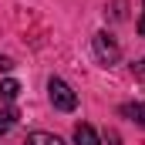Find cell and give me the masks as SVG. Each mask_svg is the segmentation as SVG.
<instances>
[{
  "instance_id": "3957f363",
  "label": "cell",
  "mask_w": 145,
  "mask_h": 145,
  "mask_svg": "<svg viewBox=\"0 0 145 145\" xmlns=\"http://www.w3.org/2000/svg\"><path fill=\"white\" fill-rule=\"evenodd\" d=\"M74 145H101V142H98V132L81 121V125L74 128Z\"/></svg>"
},
{
  "instance_id": "8fae6325",
  "label": "cell",
  "mask_w": 145,
  "mask_h": 145,
  "mask_svg": "<svg viewBox=\"0 0 145 145\" xmlns=\"http://www.w3.org/2000/svg\"><path fill=\"white\" fill-rule=\"evenodd\" d=\"M138 34L145 37V14H142V20H138Z\"/></svg>"
},
{
  "instance_id": "52a82bcc",
  "label": "cell",
  "mask_w": 145,
  "mask_h": 145,
  "mask_svg": "<svg viewBox=\"0 0 145 145\" xmlns=\"http://www.w3.org/2000/svg\"><path fill=\"white\" fill-rule=\"evenodd\" d=\"M14 121H17V111H0V135H3Z\"/></svg>"
},
{
  "instance_id": "9c48e42d",
  "label": "cell",
  "mask_w": 145,
  "mask_h": 145,
  "mask_svg": "<svg viewBox=\"0 0 145 145\" xmlns=\"http://www.w3.org/2000/svg\"><path fill=\"white\" fill-rule=\"evenodd\" d=\"M132 74H135V78H142V81H145V57L138 61V64H132Z\"/></svg>"
},
{
  "instance_id": "ba28073f",
  "label": "cell",
  "mask_w": 145,
  "mask_h": 145,
  "mask_svg": "<svg viewBox=\"0 0 145 145\" xmlns=\"http://www.w3.org/2000/svg\"><path fill=\"white\" fill-rule=\"evenodd\" d=\"M111 17H115V20L125 17V0H115V3H111Z\"/></svg>"
},
{
  "instance_id": "7a4b0ae2",
  "label": "cell",
  "mask_w": 145,
  "mask_h": 145,
  "mask_svg": "<svg viewBox=\"0 0 145 145\" xmlns=\"http://www.w3.org/2000/svg\"><path fill=\"white\" fill-rule=\"evenodd\" d=\"M95 54H98L101 64H115V61L121 57V47H118V44L101 31V34H95Z\"/></svg>"
},
{
  "instance_id": "6da1fadb",
  "label": "cell",
  "mask_w": 145,
  "mask_h": 145,
  "mask_svg": "<svg viewBox=\"0 0 145 145\" xmlns=\"http://www.w3.org/2000/svg\"><path fill=\"white\" fill-rule=\"evenodd\" d=\"M47 91H51V105H54L57 111H74V108H78V95L71 91L68 81L51 78V81H47Z\"/></svg>"
},
{
  "instance_id": "8992f818",
  "label": "cell",
  "mask_w": 145,
  "mask_h": 145,
  "mask_svg": "<svg viewBox=\"0 0 145 145\" xmlns=\"http://www.w3.org/2000/svg\"><path fill=\"white\" fill-rule=\"evenodd\" d=\"M17 95H20V84H17L14 78H7V81H0V98H3V101H14Z\"/></svg>"
},
{
  "instance_id": "30bf717a",
  "label": "cell",
  "mask_w": 145,
  "mask_h": 145,
  "mask_svg": "<svg viewBox=\"0 0 145 145\" xmlns=\"http://www.w3.org/2000/svg\"><path fill=\"white\" fill-rule=\"evenodd\" d=\"M10 68H14V61L10 57H0V71H10Z\"/></svg>"
},
{
  "instance_id": "277c9868",
  "label": "cell",
  "mask_w": 145,
  "mask_h": 145,
  "mask_svg": "<svg viewBox=\"0 0 145 145\" xmlns=\"http://www.w3.org/2000/svg\"><path fill=\"white\" fill-rule=\"evenodd\" d=\"M24 145H64V142H61L57 135H51V132H31Z\"/></svg>"
},
{
  "instance_id": "5b68a950",
  "label": "cell",
  "mask_w": 145,
  "mask_h": 145,
  "mask_svg": "<svg viewBox=\"0 0 145 145\" xmlns=\"http://www.w3.org/2000/svg\"><path fill=\"white\" fill-rule=\"evenodd\" d=\"M125 115H128V118H132V121H135V125H142L145 128V101H135V105H125Z\"/></svg>"
}]
</instances>
